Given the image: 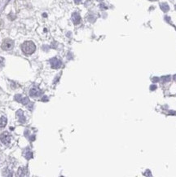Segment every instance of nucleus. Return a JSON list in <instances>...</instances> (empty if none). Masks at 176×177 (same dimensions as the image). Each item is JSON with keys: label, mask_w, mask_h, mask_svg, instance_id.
Instances as JSON below:
<instances>
[{"label": "nucleus", "mask_w": 176, "mask_h": 177, "mask_svg": "<svg viewBox=\"0 0 176 177\" xmlns=\"http://www.w3.org/2000/svg\"><path fill=\"white\" fill-rule=\"evenodd\" d=\"M150 1H156V0H150Z\"/></svg>", "instance_id": "nucleus-18"}, {"label": "nucleus", "mask_w": 176, "mask_h": 177, "mask_svg": "<svg viewBox=\"0 0 176 177\" xmlns=\"http://www.w3.org/2000/svg\"><path fill=\"white\" fill-rule=\"evenodd\" d=\"M98 1H102V0H98Z\"/></svg>", "instance_id": "nucleus-19"}, {"label": "nucleus", "mask_w": 176, "mask_h": 177, "mask_svg": "<svg viewBox=\"0 0 176 177\" xmlns=\"http://www.w3.org/2000/svg\"><path fill=\"white\" fill-rule=\"evenodd\" d=\"M175 8H176V6H175Z\"/></svg>", "instance_id": "nucleus-20"}, {"label": "nucleus", "mask_w": 176, "mask_h": 177, "mask_svg": "<svg viewBox=\"0 0 176 177\" xmlns=\"http://www.w3.org/2000/svg\"><path fill=\"white\" fill-rule=\"evenodd\" d=\"M13 47H14V41L13 40L9 39H7L3 40V42L2 43V49H3V50L9 51V50H11Z\"/></svg>", "instance_id": "nucleus-2"}, {"label": "nucleus", "mask_w": 176, "mask_h": 177, "mask_svg": "<svg viewBox=\"0 0 176 177\" xmlns=\"http://www.w3.org/2000/svg\"><path fill=\"white\" fill-rule=\"evenodd\" d=\"M15 99L17 101L19 102H21L23 105H24L26 106H27L28 108L30 109V106H29V105H30V101H29V98L28 97H22L20 95H16V96H15Z\"/></svg>", "instance_id": "nucleus-4"}, {"label": "nucleus", "mask_w": 176, "mask_h": 177, "mask_svg": "<svg viewBox=\"0 0 176 177\" xmlns=\"http://www.w3.org/2000/svg\"><path fill=\"white\" fill-rule=\"evenodd\" d=\"M16 114H17V117L19 118V121L20 122H24V121H26V118H24V117L23 116V111L22 110H19L17 113H16Z\"/></svg>", "instance_id": "nucleus-9"}, {"label": "nucleus", "mask_w": 176, "mask_h": 177, "mask_svg": "<svg viewBox=\"0 0 176 177\" xmlns=\"http://www.w3.org/2000/svg\"><path fill=\"white\" fill-rule=\"evenodd\" d=\"M82 0H74V2L76 3H81Z\"/></svg>", "instance_id": "nucleus-15"}, {"label": "nucleus", "mask_w": 176, "mask_h": 177, "mask_svg": "<svg viewBox=\"0 0 176 177\" xmlns=\"http://www.w3.org/2000/svg\"><path fill=\"white\" fill-rule=\"evenodd\" d=\"M50 64H51V66L52 69H59L60 68V66L62 65V62L60 60H59L58 58H52L51 59V60H50Z\"/></svg>", "instance_id": "nucleus-5"}, {"label": "nucleus", "mask_w": 176, "mask_h": 177, "mask_svg": "<svg viewBox=\"0 0 176 177\" xmlns=\"http://www.w3.org/2000/svg\"><path fill=\"white\" fill-rule=\"evenodd\" d=\"M0 141L5 145H8L11 143V135L7 132V131H4L1 135H0Z\"/></svg>", "instance_id": "nucleus-3"}, {"label": "nucleus", "mask_w": 176, "mask_h": 177, "mask_svg": "<svg viewBox=\"0 0 176 177\" xmlns=\"http://www.w3.org/2000/svg\"><path fill=\"white\" fill-rule=\"evenodd\" d=\"M7 118L3 115H0V128H3L7 125Z\"/></svg>", "instance_id": "nucleus-8"}, {"label": "nucleus", "mask_w": 176, "mask_h": 177, "mask_svg": "<svg viewBox=\"0 0 176 177\" xmlns=\"http://www.w3.org/2000/svg\"><path fill=\"white\" fill-rule=\"evenodd\" d=\"M21 49H22V52L26 55H31L35 52L36 46L33 42H31V41H27V42H24L21 45Z\"/></svg>", "instance_id": "nucleus-1"}, {"label": "nucleus", "mask_w": 176, "mask_h": 177, "mask_svg": "<svg viewBox=\"0 0 176 177\" xmlns=\"http://www.w3.org/2000/svg\"><path fill=\"white\" fill-rule=\"evenodd\" d=\"M162 80L164 83H167V82H169L170 80V76L168 75V76H165V77H162Z\"/></svg>", "instance_id": "nucleus-13"}, {"label": "nucleus", "mask_w": 176, "mask_h": 177, "mask_svg": "<svg viewBox=\"0 0 176 177\" xmlns=\"http://www.w3.org/2000/svg\"><path fill=\"white\" fill-rule=\"evenodd\" d=\"M72 20L74 24H78L81 22V16L78 12H74L72 15Z\"/></svg>", "instance_id": "nucleus-7"}, {"label": "nucleus", "mask_w": 176, "mask_h": 177, "mask_svg": "<svg viewBox=\"0 0 176 177\" xmlns=\"http://www.w3.org/2000/svg\"><path fill=\"white\" fill-rule=\"evenodd\" d=\"M151 89L155 90V89H156V86H152V87H151Z\"/></svg>", "instance_id": "nucleus-16"}, {"label": "nucleus", "mask_w": 176, "mask_h": 177, "mask_svg": "<svg viewBox=\"0 0 176 177\" xmlns=\"http://www.w3.org/2000/svg\"><path fill=\"white\" fill-rule=\"evenodd\" d=\"M26 168H24V167H20L19 171H18V175L20 176H24V175H26Z\"/></svg>", "instance_id": "nucleus-11"}, {"label": "nucleus", "mask_w": 176, "mask_h": 177, "mask_svg": "<svg viewBox=\"0 0 176 177\" xmlns=\"http://www.w3.org/2000/svg\"><path fill=\"white\" fill-rule=\"evenodd\" d=\"M24 158H26L27 160H29V159H31L33 158V154H32V152L29 151V152H27V153L24 154Z\"/></svg>", "instance_id": "nucleus-12"}, {"label": "nucleus", "mask_w": 176, "mask_h": 177, "mask_svg": "<svg viewBox=\"0 0 176 177\" xmlns=\"http://www.w3.org/2000/svg\"><path fill=\"white\" fill-rule=\"evenodd\" d=\"M161 10L164 11V12H167V11H169V9H170L169 5L167 3H166L161 4Z\"/></svg>", "instance_id": "nucleus-10"}, {"label": "nucleus", "mask_w": 176, "mask_h": 177, "mask_svg": "<svg viewBox=\"0 0 176 177\" xmlns=\"http://www.w3.org/2000/svg\"><path fill=\"white\" fill-rule=\"evenodd\" d=\"M4 66V59L3 57H0V69H2Z\"/></svg>", "instance_id": "nucleus-14"}, {"label": "nucleus", "mask_w": 176, "mask_h": 177, "mask_svg": "<svg viewBox=\"0 0 176 177\" xmlns=\"http://www.w3.org/2000/svg\"><path fill=\"white\" fill-rule=\"evenodd\" d=\"M42 93H43V92L39 89V88H32L30 91H29V94H30L31 96H33V97H37V96H40Z\"/></svg>", "instance_id": "nucleus-6"}, {"label": "nucleus", "mask_w": 176, "mask_h": 177, "mask_svg": "<svg viewBox=\"0 0 176 177\" xmlns=\"http://www.w3.org/2000/svg\"><path fill=\"white\" fill-rule=\"evenodd\" d=\"M174 80H175V81H176V75H175V76H174Z\"/></svg>", "instance_id": "nucleus-17"}]
</instances>
